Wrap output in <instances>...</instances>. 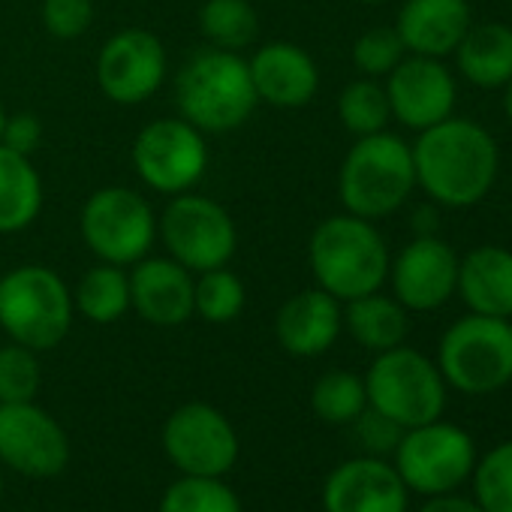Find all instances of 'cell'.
Masks as SVG:
<instances>
[{"mask_svg":"<svg viewBox=\"0 0 512 512\" xmlns=\"http://www.w3.org/2000/svg\"><path fill=\"white\" fill-rule=\"evenodd\" d=\"M247 67L256 97L275 109H302L320 91V67L296 43H269L253 52Z\"/></svg>","mask_w":512,"mask_h":512,"instance_id":"d6986e66","label":"cell"},{"mask_svg":"<svg viewBox=\"0 0 512 512\" xmlns=\"http://www.w3.org/2000/svg\"><path fill=\"white\" fill-rule=\"evenodd\" d=\"M130 308L151 326H184L196 314V278L172 256H142L130 272Z\"/></svg>","mask_w":512,"mask_h":512,"instance_id":"ac0fdd59","label":"cell"},{"mask_svg":"<svg viewBox=\"0 0 512 512\" xmlns=\"http://www.w3.org/2000/svg\"><path fill=\"white\" fill-rule=\"evenodd\" d=\"M434 220H437V214L431 208H419L416 211V223H413L416 226V235H434V226H437Z\"/></svg>","mask_w":512,"mask_h":512,"instance_id":"f35d334b","label":"cell"},{"mask_svg":"<svg viewBox=\"0 0 512 512\" xmlns=\"http://www.w3.org/2000/svg\"><path fill=\"white\" fill-rule=\"evenodd\" d=\"M0 464L28 479H55L70 464V437L34 401L0 404Z\"/></svg>","mask_w":512,"mask_h":512,"instance_id":"4fadbf2b","label":"cell"},{"mask_svg":"<svg viewBox=\"0 0 512 512\" xmlns=\"http://www.w3.org/2000/svg\"><path fill=\"white\" fill-rule=\"evenodd\" d=\"M452 55L470 85L485 91L503 88L512 79V28L500 22L470 25Z\"/></svg>","mask_w":512,"mask_h":512,"instance_id":"603a6c76","label":"cell"},{"mask_svg":"<svg viewBox=\"0 0 512 512\" xmlns=\"http://www.w3.org/2000/svg\"><path fill=\"white\" fill-rule=\"evenodd\" d=\"M389 82L386 97L392 118L401 121L407 130H428L440 121H446L455 109V76L443 67L440 58H422V55H404V61L386 76Z\"/></svg>","mask_w":512,"mask_h":512,"instance_id":"2e32d148","label":"cell"},{"mask_svg":"<svg viewBox=\"0 0 512 512\" xmlns=\"http://www.w3.org/2000/svg\"><path fill=\"white\" fill-rule=\"evenodd\" d=\"M43 142V121L31 112H19V115H7L4 124V136H0V145H7L16 154L31 157Z\"/></svg>","mask_w":512,"mask_h":512,"instance_id":"8d00e7d4","label":"cell"},{"mask_svg":"<svg viewBox=\"0 0 512 512\" xmlns=\"http://www.w3.org/2000/svg\"><path fill=\"white\" fill-rule=\"evenodd\" d=\"M410 311L395 299V296H383L368 293L359 296L353 302H347L344 308V329L353 335V341L371 353H386L392 347H401L407 332H410Z\"/></svg>","mask_w":512,"mask_h":512,"instance_id":"cb8c5ba5","label":"cell"},{"mask_svg":"<svg viewBox=\"0 0 512 512\" xmlns=\"http://www.w3.org/2000/svg\"><path fill=\"white\" fill-rule=\"evenodd\" d=\"M43 208V178L31 157L0 145V235L28 229Z\"/></svg>","mask_w":512,"mask_h":512,"instance_id":"d4e9b609","label":"cell"},{"mask_svg":"<svg viewBox=\"0 0 512 512\" xmlns=\"http://www.w3.org/2000/svg\"><path fill=\"white\" fill-rule=\"evenodd\" d=\"M437 368L446 386L464 395H491L512 383V323L503 317L467 314L455 320L437 347Z\"/></svg>","mask_w":512,"mask_h":512,"instance_id":"8992f818","label":"cell"},{"mask_svg":"<svg viewBox=\"0 0 512 512\" xmlns=\"http://www.w3.org/2000/svg\"><path fill=\"white\" fill-rule=\"evenodd\" d=\"M338 115H341V124L353 136L383 133L389 127V121H392L386 88L377 79H368V76L350 82L338 97Z\"/></svg>","mask_w":512,"mask_h":512,"instance_id":"f546056e","label":"cell"},{"mask_svg":"<svg viewBox=\"0 0 512 512\" xmlns=\"http://www.w3.org/2000/svg\"><path fill=\"white\" fill-rule=\"evenodd\" d=\"M311 407L329 425H350L368 407L365 380L341 368L326 371L311 389Z\"/></svg>","mask_w":512,"mask_h":512,"instance_id":"f1b7e54d","label":"cell"},{"mask_svg":"<svg viewBox=\"0 0 512 512\" xmlns=\"http://www.w3.org/2000/svg\"><path fill=\"white\" fill-rule=\"evenodd\" d=\"M199 28L214 49L241 52L260 34V16L250 0H205L199 10Z\"/></svg>","mask_w":512,"mask_h":512,"instance_id":"4316f807","label":"cell"},{"mask_svg":"<svg viewBox=\"0 0 512 512\" xmlns=\"http://www.w3.org/2000/svg\"><path fill=\"white\" fill-rule=\"evenodd\" d=\"M416 187L413 148L383 130L359 136L338 172V196L344 208L365 220L395 214Z\"/></svg>","mask_w":512,"mask_h":512,"instance_id":"277c9868","label":"cell"},{"mask_svg":"<svg viewBox=\"0 0 512 512\" xmlns=\"http://www.w3.org/2000/svg\"><path fill=\"white\" fill-rule=\"evenodd\" d=\"M392 464L404 485L416 494L434 497L455 491L476 467V440L452 422L434 419L407 428L392 452Z\"/></svg>","mask_w":512,"mask_h":512,"instance_id":"ba28073f","label":"cell"},{"mask_svg":"<svg viewBox=\"0 0 512 512\" xmlns=\"http://www.w3.org/2000/svg\"><path fill=\"white\" fill-rule=\"evenodd\" d=\"M94 25V0H43V28L58 40H79Z\"/></svg>","mask_w":512,"mask_h":512,"instance_id":"e575fe53","label":"cell"},{"mask_svg":"<svg viewBox=\"0 0 512 512\" xmlns=\"http://www.w3.org/2000/svg\"><path fill=\"white\" fill-rule=\"evenodd\" d=\"M365 380L368 407L380 410L404 431L434 422L446 410V380L425 353L413 347H392L377 353Z\"/></svg>","mask_w":512,"mask_h":512,"instance_id":"52a82bcc","label":"cell"},{"mask_svg":"<svg viewBox=\"0 0 512 512\" xmlns=\"http://www.w3.org/2000/svg\"><path fill=\"white\" fill-rule=\"evenodd\" d=\"M473 500L485 512H512V440L497 443L473 467Z\"/></svg>","mask_w":512,"mask_h":512,"instance_id":"1f68e13d","label":"cell"},{"mask_svg":"<svg viewBox=\"0 0 512 512\" xmlns=\"http://www.w3.org/2000/svg\"><path fill=\"white\" fill-rule=\"evenodd\" d=\"M413 148L416 187L437 205L470 208L497 181L500 151L494 136L467 118H446L419 133Z\"/></svg>","mask_w":512,"mask_h":512,"instance_id":"6da1fadb","label":"cell"},{"mask_svg":"<svg viewBox=\"0 0 512 512\" xmlns=\"http://www.w3.org/2000/svg\"><path fill=\"white\" fill-rule=\"evenodd\" d=\"M157 235L175 263L190 269L193 275L220 269L232 260L238 232L229 211L196 193H178L157 220Z\"/></svg>","mask_w":512,"mask_h":512,"instance_id":"30bf717a","label":"cell"},{"mask_svg":"<svg viewBox=\"0 0 512 512\" xmlns=\"http://www.w3.org/2000/svg\"><path fill=\"white\" fill-rule=\"evenodd\" d=\"M175 100L181 118L202 133L238 130L260 106L247 61L238 52L214 46L196 52L181 67L175 79Z\"/></svg>","mask_w":512,"mask_h":512,"instance_id":"3957f363","label":"cell"},{"mask_svg":"<svg viewBox=\"0 0 512 512\" xmlns=\"http://www.w3.org/2000/svg\"><path fill=\"white\" fill-rule=\"evenodd\" d=\"M359 4H383V0H359Z\"/></svg>","mask_w":512,"mask_h":512,"instance_id":"7bdbcfd3","label":"cell"},{"mask_svg":"<svg viewBox=\"0 0 512 512\" xmlns=\"http://www.w3.org/2000/svg\"><path fill=\"white\" fill-rule=\"evenodd\" d=\"M386 281L407 311H437L458 287V253L437 235H416L389 263Z\"/></svg>","mask_w":512,"mask_h":512,"instance_id":"9a60e30c","label":"cell"},{"mask_svg":"<svg viewBox=\"0 0 512 512\" xmlns=\"http://www.w3.org/2000/svg\"><path fill=\"white\" fill-rule=\"evenodd\" d=\"M244 305H247V293H244V284L235 272H229L226 266L199 272V278H196V314L205 323H214V326L232 323L241 317Z\"/></svg>","mask_w":512,"mask_h":512,"instance_id":"4dcf8cb0","label":"cell"},{"mask_svg":"<svg viewBox=\"0 0 512 512\" xmlns=\"http://www.w3.org/2000/svg\"><path fill=\"white\" fill-rule=\"evenodd\" d=\"M410 488L395 464L377 455H359L338 464L323 485L326 512H407Z\"/></svg>","mask_w":512,"mask_h":512,"instance_id":"e0dca14e","label":"cell"},{"mask_svg":"<svg viewBox=\"0 0 512 512\" xmlns=\"http://www.w3.org/2000/svg\"><path fill=\"white\" fill-rule=\"evenodd\" d=\"M43 383V368L34 350L22 344L0 347V404L34 401Z\"/></svg>","mask_w":512,"mask_h":512,"instance_id":"d6a6232c","label":"cell"},{"mask_svg":"<svg viewBox=\"0 0 512 512\" xmlns=\"http://www.w3.org/2000/svg\"><path fill=\"white\" fill-rule=\"evenodd\" d=\"M73 293L46 266H19L0 278V329L16 344L43 353L73 329Z\"/></svg>","mask_w":512,"mask_h":512,"instance_id":"5b68a950","label":"cell"},{"mask_svg":"<svg viewBox=\"0 0 512 512\" xmlns=\"http://www.w3.org/2000/svg\"><path fill=\"white\" fill-rule=\"evenodd\" d=\"M133 169L157 193H187L208 169L205 133L184 118H157L133 142Z\"/></svg>","mask_w":512,"mask_h":512,"instance_id":"8fae6325","label":"cell"},{"mask_svg":"<svg viewBox=\"0 0 512 512\" xmlns=\"http://www.w3.org/2000/svg\"><path fill=\"white\" fill-rule=\"evenodd\" d=\"M503 115H506L509 124H512V79L503 85Z\"/></svg>","mask_w":512,"mask_h":512,"instance_id":"ab89813d","label":"cell"},{"mask_svg":"<svg viewBox=\"0 0 512 512\" xmlns=\"http://www.w3.org/2000/svg\"><path fill=\"white\" fill-rule=\"evenodd\" d=\"M404 55L407 49L395 28H371L353 43V64L368 79L389 76L404 61Z\"/></svg>","mask_w":512,"mask_h":512,"instance_id":"836d02e7","label":"cell"},{"mask_svg":"<svg viewBox=\"0 0 512 512\" xmlns=\"http://www.w3.org/2000/svg\"><path fill=\"white\" fill-rule=\"evenodd\" d=\"M4 124H7V112H4V106H0V136H4Z\"/></svg>","mask_w":512,"mask_h":512,"instance_id":"60d3db41","label":"cell"},{"mask_svg":"<svg viewBox=\"0 0 512 512\" xmlns=\"http://www.w3.org/2000/svg\"><path fill=\"white\" fill-rule=\"evenodd\" d=\"M419 512H485V509L473 497H461L455 491H446V494L428 497Z\"/></svg>","mask_w":512,"mask_h":512,"instance_id":"74e56055","label":"cell"},{"mask_svg":"<svg viewBox=\"0 0 512 512\" xmlns=\"http://www.w3.org/2000/svg\"><path fill=\"white\" fill-rule=\"evenodd\" d=\"M353 431H356V440L362 443L365 455H377V458H386L395 452L404 428L398 422H392L389 416H383L380 410L374 407H365L353 422Z\"/></svg>","mask_w":512,"mask_h":512,"instance_id":"d590c367","label":"cell"},{"mask_svg":"<svg viewBox=\"0 0 512 512\" xmlns=\"http://www.w3.org/2000/svg\"><path fill=\"white\" fill-rule=\"evenodd\" d=\"M166 49L145 28H124L97 58L100 91L118 106H139L166 82Z\"/></svg>","mask_w":512,"mask_h":512,"instance_id":"5bb4252c","label":"cell"},{"mask_svg":"<svg viewBox=\"0 0 512 512\" xmlns=\"http://www.w3.org/2000/svg\"><path fill=\"white\" fill-rule=\"evenodd\" d=\"M0 497H4V470H0Z\"/></svg>","mask_w":512,"mask_h":512,"instance_id":"b9f144b4","label":"cell"},{"mask_svg":"<svg viewBox=\"0 0 512 512\" xmlns=\"http://www.w3.org/2000/svg\"><path fill=\"white\" fill-rule=\"evenodd\" d=\"M470 314L512 317V250L497 244L473 247L458 260V287Z\"/></svg>","mask_w":512,"mask_h":512,"instance_id":"7402d4cb","label":"cell"},{"mask_svg":"<svg viewBox=\"0 0 512 512\" xmlns=\"http://www.w3.org/2000/svg\"><path fill=\"white\" fill-rule=\"evenodd\" d=\"M82 238L100 263L133 266L157 238V217L148 199L130 187L94 190L79 220Z\"/></svg>","mask_w":512,"mask_h":512,"instance_id":"9c48e42d","label":"cell"},{"mask_svg":"<svg viewBox=\"0 0 512 512\" xmlns=\"http://www.w3.org/2000/svg\"><path fill=\"white\" fill-rule=\"evenodd\" d=\"M157 512H244L223 476H178L166 485Z\"/></svg>","mask_w":512,"mask_h":512,"instance_id":"83f0119b","label":"cell"},{"mask_svg":"<svg viewBox=\"0 0 512 512\" xmlns=\"http://www.w3.org/2000/svg\"><path fill=\"white\" fill-rule=\"evenodd\" d=\"M73 305L85 320L97 326L118 323L130 311V275L124 272V266L112 263L88 269L73 293Z\"/></svg>","mask_w":512,"mask_h":512,"instance_id":"484cf974","label":"cell"},{"mask_svg":"<svg viewBox=\"0 0 512 512\" xmlns=\"http://www.w3.org/2000/svg\"><path fill=\"white\" fill-rule=\"evenodd\" d=\"M473 25L467 0H404L395 31L410 55L449 58Z\"/></svg>","mask_w":512,"mask_h":512,"instance_id":"44dd1931","label":"cell"},{"mask_svg":"<svg viewBox=\"0 0 512 512\" xmlns=\"http://www.w3.org/2000/svg\"><path fill=\"white\" fill-rule=\"evenodd\" d=\"M160 443L181 476H226L238 461V434L232 422L205 401L172 410L163 422Z\"/></svg>","mask_w":512,"mask_h":512,"instance_id":"7c38bea8","label":"cell"},{"mask_svg":"<svg viewBox=\"0 0 512 512\" xmlns=\"http://www.w3.org/2000/svg\"><path fill=\"white\" fill-rule=\"evenodd\" d=\"M308 263L317 287L338 302L377 293L389 278V244L374 220L356 214L326 217L308 241Z\"/></svg>","mask_w":512,"mask_h":512,"instance_id":"7a4b0ae2","label":"cell"},{"mask_svg":"<svg viewBox=\"0 0 512 512\" xmlns=\"http://www.w3.org/2000/svg\"><path fill=\"white\" fill-rule=\"evenodd\" d=\"M341 329H344V308L335 296H329L320 287L290 296L275 317L278 344L299 359H314L332 350Z\"/></svg>","mask_w":512,"mask_h":512,"instance_id":"ffe728a7","label":"cell"}]
</instances>
